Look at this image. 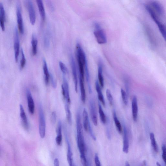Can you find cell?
Listing matches in <instances>:
<instances>
[{
	"mask_svg": "<svg viewBox=\"0 0 166 166\" xmlns=\"http://www.w3.org/2000/svg\"><path fill=\"white\" fill-rule=\"evenodd\" d=\"M20 111L22 125L24 128L27 130L29 128L28 120L24 107L21 104L20 105Z\"/></svg>",
	"mask_w": 166,
	"mask_h": 166,
	"instance_id": "9a60e30c",
	"label": "cell"
},
{
	"mask_svg": "<svg viewBox=\"0 0 166 166\" xmlns=\"http://www.w3.org/2000/svg\"><path fill=\"white\" fill-rule=\"evenodd\" d=\"M16 15L18 29L20 32L23 34L24 32L23 20L19 1H18L16 3Z\"/></svg>",
	"mask_w": 166,
	"mask_h": 166,
	"instance_id": "8992f818",
	"label": "cell"
},
{
	"mask_svg": "<svg viewBox=\"0 0 166 166\" xmlns=\"http://www.w3.org/2000/svg\"><path fill=\"white\" fill-rule=\"evenodd\" d=\"M113 117L115 125L116 126L118 131L120 133H121L122 132V127L115 111H114L113 112Z\"/></svg>",
	"mask_w": 166,
	"mask_h": 166,
	"instance_id": "4316f807",
	"label": "cell"
},
{
	"mask_svg": "<svg viewBox=\"0 0 166 166\" xmlns=\"http://www.w3.org/2000/svg\"><path fill=\"white\" fill-rule=\"evenodd\" d=\"M65 110L66 117L70 125H71L72 123V114L69 104L67 103L65 105Z\"/></svg>",
	"mask_w": 166,
	"mask_h": 166,
	"instance_id": "f1b7e54d",
	"label": "cell"
},
{
	"mask_svg": "<svg viewBox=\"0 0 166 166\" xmlns=\"http://www.w3.org/2000/svg\"><path fill=\"white\" fill-rule=\"evenodd\" d=\"M14 49L16 61L17 62L20 51V41L18 29L14 28Z\"/></svg>",
	"mask_w": 166,
	"mask_h": 166,
	"instance_id": "5b68a950",
	"label": "cell"
},
{
	"mask_svg": "<svg viewBox=\"0 0 166 166\" xmlns=\"http://www.w3.org/2000/svg\"><path fill=\"white\" fill-rule=\"evenodd\" d=\"M125 166H131V165L128 162H126L125 163Z\"/></svg>",
	"mask_w": 166,
	"mask_h": 166,
	"instance_id": "60d3db41",
	"label": "cell"
},
{
	"mask_svg": "<svg viewBox=\"0 0 166 166\" xmlns=\"http://www.w3.org/2000/svg\"><path fill=\"white\" fill-rule=\"evenodd\" d=\"M79 77V81H80V91L81 94V99L83 103H85L86 102V91L85 89L84 80L81 77Z\"/></svg>",
	"mask_w": 166,
	"mask_h": 166,
	"instance_id": "603a6c76",
	"label": "cell"
},
{
	"mask_svg": "<svg viewBox=\"0 0 166 166\" xmlns=\"http://www.w3.org/2000/svg\"><path fill=\"white\" fill-rule=\"evenodd\" d=\"M36 2H37L41 18L43 20H45L46 18V12L43 1L41 0H38Z\"/></svg>",
	"mask_w": 166,
	"mask_h": 166,
	"instance_id": "cb8c5ba5",
	"label": "cell"
},
{
	"mask_svg": "<svg viewBox=\"0 0 166 166\" xmlns=\"http://www.w3.org/2000/svg\"><path fill=\"white\" fill-rule=\"evenodd\" d=\"M50 78L53 87L54 88H56L57 86L56 82L52 74H50Z\"/></svg>",
	"mask_w": 166,
	"mask_h": 166,
	"instance_id": "d590c367",
	"label": "cell"
},
{
	"mask_svg": "<svg viewBox=\"0 0 166 166\" xmlns=\"http://www.w3.org/2000/svg\"><path fill=\"white\" fill-rule=\"evenodd\" d=\"M106 96L110 104L112 105L113 103V97L111 91L109 89H107L106 90Z\"/></svg>",
	"mask_w": 166,
	"mask_h": 166,
	"instance_id": "836d02e7",
	"label": "cell"
},
{
	"mask_svg": "<svg viewBox=\"0 0 166 166\" xmlns=\"http://www.w3.org/2000/svg\"><path fill=\"white\" fill-rule=\"evenodd\" d=\"M162 150L163 159L166 165V146L164 144L162 146Z\"/></svg>",
	"mask_w": 166,
	"mask_h": 166,
	"instance_id": "e575fe53",
	"label": "cell"
},
{
	"mask_svg": "<svg viewBox=\"0 0 166 166\" xmlns=\"http://www.w3.org/2000/svg\"><path fill=\"white\" fill-rule=\"evenodd\" d=\"M163 37L166 42V26L160 22L159 19L155 21Z\"/></svg>",
	"mask_w": 166,
	"mask_h": 166,
	"instance_id": "d4e9b609",
	"label": "cell"
},
{
	"mask_svg": "<svg viewBox=\"0 0 166 166\" xmlns=\"http://www.w3.org/2000/svg\"><path fill=\"white\" fill-rule=\"evenodd\" d=\"M5 11L3 4L2 3H0V24L3 31L5 30Z\"/></svg>",
	"mask_w": 166,
	"mask_h": 166,
	"instance_id": "d6986e66",
	"label": "cell"
},
{
	"mask_svg": "<svg viewBox=\"0 0 166 166\" xmlns=\"http://www.w3.org/2000/svg\"><path fill=\"white\" fill-rule=\"evenodd\" d=\"M21 59L20 61V69L22 70L25 67L26 63V60L25 56L22 48L21 49Z\"/></svg>",
	"mask_w": 166,
	"mask_h": 166,
	"instance_id": "4dcf8cb0",
	"label": "cell"
},
{
	"mask_svg": "<svg viewBox=\"0 0 166 166\" xmlns=\"http://www.w3.org/2000/svg\"><path fill=\"white\" fill-rule=\"evenodd\" d=\"M66 139L67 144L68 151L67 154V160L69 166H75L74 163L73 154L72 152L70 144L65 132Z\"/></svg>",
	"mask_w": 166,
	"mask_h": 166,
	"instance_id": "2e32d148",
	"label": "cell"
},
{
	"mask_svg": "<svg viewBox=\"0 0 166 166\" xmlns=\"http://www.w3.org/2000/svg\"><path fill=\"white\" fill-rule=\"evenodd\" d=\"M51 119L52 123L53 124H55L56 119V114L55 112H53L52 113Z\"/></svg>",
	"mask_w": 166,
	"mask_h": 166,
	"instance_id": "f35d334b",
	"label": "cell"
},
{
	"mask_svg": "<svg viewBox=\"0 0 166 166\" xmlns=\"http://www.w3.org/2000/svg\"><path fill=\"white\" fill-rule=\"evenodd\" d=\"M54 166H60L59 161L57 158H56L54 160Z\"/></svg>",
	"mask_w": 166,
	"mask_h": 166,
	"instance_id": "ab89813d",
	"label": "cell"
},
{
	"mask_svg": "<svg viewBox=\"0 0 166 166\" xmlns=\"http://www.w3.org/2000/svg\"><path fill=\"white\" fill-rule=\"evenodd\" d=\"M103 64L101 61H100L98 65V78L99 83L102 88L104 86V79L103 75Z\"/></svg>",
	"mask_w": 166,
	"mask_h": 166,
	"instance_id": "ac0fdd59",
	"label": "cell"
},
{
	"mask_svg": "<svg viewBox=\"0 0 166 166\" xmlns=\"http://www.w3.org/2000/svg\"><path fill=\"white\" fill-rule=\"evenodd\" d=\"M39 134L41 138H45L46 132V122L44 110L41 104L39 105Z\"/></svg>",
	"mask_w": 166,
	"mask_h": 166,
	"instance_id": "3957f363",
	"label": "cell"
},
{
	"mask_svg": "<svg viewBox=\"0 0 166 166\" xmlns=\"http://www.w3.org/2000/svg\"><path fill=\"white\" fill-rule=\"evenodd\" d=\"M129 148V142L128 132L127 128L125 125L123 126V152L127 154L128 153Z\"/></svg>",
	"mask_w": 166,
	"mask_h": 166,
	"instance_id": "5bb4252c",
	"label": "cell"
},
{
	"mask_svg": "<svg viewBox=\"0 0 166 166\" xmlns=\"http://www.w3.org/2000/svg\"><path fill=\"white\" fill-rule=\"evenodd\" d=\"M31 44L32 52L33 55L37 54L38 52V40L34 34H33L32 38Z\"/></svg>",
	"mask_w": 166,
	"mask_h": 166,
	"instance_id": "484cf974",
	"label": "cell"
},
{
	"mask_svg": "<svg viewBox=\"0 0 166 166\" xmlns=\"http://www.w3.org/2000/svg\"><path fill=\"white\" fill-rule=\"evenodd\" d=\"M63 84L61 85V89L65 94L64 99L66 101V102L69 104L71 102L70 97L69 85L66 78L64 75L63 77Z\"/></svg>",
	"mask_w": 166,
	"mask_h": 166,
	"instance_id": "8fae6325",
	"label": "cell"
},
{
	"mask_svg": "<svg viewBox=\"0 0 166 166\" xmlns=\"http://www.w3.org/2000/svg\"><path fill=\"white\" fill-rule=\"evenodd\" d=\"M95 86L96 90L98 93V98L102 105L105 106V104L104 96L99 83L97 81L96 82Z\"/></svg>",
	"mask_w": 166,
	"mask_h": 166,
	"instance_id": "7402d4cb",
	"label": "cell"
},
{
	"mask_svg": "<svg viewBox=\"0 0 166 166\" xmlns=\"http://www.w3.org/2000/svg\"><path fill=\"white\" fill-rule=\"evenodd\" d=\"M59 65L60 69L63 74L65 75L68 74L69 73V71L66 65L61 61L59 62Z\"/></svg>",
	"mask_w": 166,
	"mask_h": 166,
	"instance_id": "1f68e13d",
	"label": "cell"
},
{
	"mask_svg": "<svg viewBox=\"0 0 166 166\" xmlns=\"http://www.w3.org/2000/svg\"><path fill=\"white\" fill-rule=\"evenodd\" d=\"M132 110L133 120L134 121H136L138 118V107L137 99L135 96L133 97L132 100Z\"/></svg>",
	"mask_w": 166,
	"mask_h": 166,
	"instance_id": "4fadbf2b",
	"label": "cell"
},
{
	"mask_svg": "<svg viewBox=\"0 0 166 166\" xmlns=\"http://www.w3.org/2000/svg\"><path fill=\"white\" fill-rule=\"evenodd\" d=\"M90 110L91 116L93 123L96 126L98 125L96 106L94 100L91 99L89 101Z\"/></svg>",
	"mask_w": 166,
	"mask_h": 166,
	"instance_id": "ba28073f",
	"label": "cell"
},
{
	"mask_svg": "<svg viewBox=\"0 0 166 166\" xmlns=\"http://www.w3.org/2000/svg\"><path fill=\"white\" fill-rule=\"evenodd\" d=\"M150 137L151 146L155 152L157 153L159 150L158 147L154 133L151 132L150 134Z\"/></svg>",
	"mask_w": 166,
	"mask_h": 166,
	"instance_id": "83f0119b",
	"label": "cell"
},
{
	"mask_svg": "<svg viewBox=\"0 0 166 166\" xmlns=\"http://www.w3.org/2000/svg\"><path fill=\"white\" fill-rule=\"evenodd\" d=\"M28 107L29 112L31 114H33L35 111V104L31 91L29 89L26 90Z\"/></svg>",
	"mask_w": 166,
	"mask_h": 166,
	"instance_id": "9c48e42d",
	"label": "cell"
},
{
	"mask_svg": "<svg viewBox=\"0 0 166 166\" xmlns=\"http://www.w3.org/2000/svg\"><path fill=\"white\" fill-rule=\"evenodd\" d=\"M70 59L72 73H73V76L75 89L76 92H78V81L76 64L74 57L73 56H71Z\"/></svg>",
	"mask_w": 166,
	"mask_h": 166,
	"instance_id": "30bf717a",
	"label": "cell"
},
{
	"mask_svg": "<svg viewBox=\"0 0 166 166\" xmlns=\"http://www.w3.org/2000/svg\"><path fill=\"white\" fill-rule=\"evenodd\" d=\"M122 98L124 104L127 105L128 103V97L127 92L122 89H121Z\"/></svg>",
	"mask_w": 166,
	"mask_h": 166,
	"instance_id": "d6a6232c",
	"label": "cell"
},
{
	"mask_svg": "<svg viewBox=\"0 0 166 166\" xmlns=\"http://www.w3.org/2000/svg\"><path fill=\"white\" fill-rule=\"evenodd\" d=\"M95 161L96 166H102L98 155L96 154L95 156Z\"/></svg>",
	"mask_w": 166,
	"mask_h": 166,
	"instance_id": "74e56055",
	"label": "cell"
},
{
	"mask_svg": "<svg viewBox=\"0 0 166 166\" xmlns=\"http://www.w3.org/2000/svg\"><path fill=\"white\" fill-rule=\"evenodd\" d=\"M95 26L96 30L94 32L93 34L97 42L99 44H105L107 42V38L105 31L98 24H95Z\"/></svg>",
	"mask_w": 166,
	"mask_h": 166,
	"instance_id": "277c9868",
	"label": "cell"
},
{
	"mask_svg": "<svg viewBox=\"0 0 166 166\" xmlns=\"http://www.w3.org/2000/svg\"><path fill=\"white\" fill-rule=\"evenodd\" d=\"M27 8L31 24L34 25L36 21V14L33 3L30 0L26 1Z\"/></svg>",
	"mask_w": 166,
	"mask_h": 166,
	"instance_id": "52a82bcc",
	"label": "cell"
},
{
	"mask_svg": "<svg viewBox=\"0 0 166 166\" xmlns=\"http://www.w3.org/2000/svg\"><path fill=\"white\" fill-rule=\"evenodd\" d=\"M56 132V142L58 146H60L62 141V123L61 120H59L58 123Z\"/></svg>",
	"mask_w": 166,
	"mask_h": 166,
	"instance_id": "e0dca14e",
	"label": "cell"
},
{
	"mask_svg": "<svg viewBox=\"0 0 166 166\" xmlns=\"http://www.w3.org/2000/svg\"><path fill=\"white\" fill-rule=\"evenodd\" d=\"M150 6L156 12L159 16H163L164 13V7L160 3L157 1H152L149 4Z\"/></svg>",
	"mask_w": 166,
	"mask_h": 166,
	"instance_id": "7c38bea8",
	"label": "cell"
},
{
	"mask_svg": "<svg viewBox=\"0 0 166 166\" xmlns=\"http://www.w3.org/2000/svg\"><path fill=\"white\" fill-rule=\"evenodd\" d=\"M88 131L90 133V134L91 136L92 137V138L93 139V140H94L95 141H96V137L92 131V129L90 123V124L89 126Z\"/></svg>",
	"mask_w": 166,
	"mask_h": 166,
	"instance_id": "8d00e7d4",
	"label": "cell"
},
{
	"mask_svg": "<svg viewBox=\"0 0 166 166\" xmlns=\"http://www.w3.org/2000/svg\"><path fill=\"white\" fill-rule=\"evenodd\" d=\"M76 55L79 70V76L84 80V70L86 65L88 64L84 51L79 43H77L76 47Z\"/></svg>",
	"mask_w": 166,
	"mask_h": 166,
	"instance_id": "7a4b0ae2",
	"label": "cell"
},
{
	"mask_svg": "<svg viewBox=\"0 0 166 166\" xmlns=\"http://www.w3.org/2000/svg\"><path fill=\"white\" fill-rule=\"evenodd\" d=\"M156 165L157 166H162L158 162H157Z\"/></svg>",
	"mask_w": 166,
	"mask_h": 166,
	"instance_id": "b9f144b4",
	"label": "cell"
},
{
	"mask_svg": "<svg viewBox=\"0 0 166 166\" xmlns=\"http://www.w3.org/2000/svg\"><path fill=\"white\" fill-rule=\"evenodd\" d=\"M43 70L45 77V82L47 85L49 82L50 74L49 73L47 63L46 60L44 59L43 60Z\"/></svg>",
	"mask_w": 166,
	"mask_h": 166,
	"instance_id": "44dd1931",
	"label": "cell"
},
{
	"mask_svg": "<svg viewBox=\"0 0 166 166\" xmlns=\"http://www.w3.org/2000/svg\"><path fill=\"white\" fill-rule=\"evenodd\" d=\"M76 128L78 147L80 154L81 163L83 166H87L88 162L86 156V148L81 121L80 113L77 114L76 116Z\"/></svg>",
	"mask_w": 166,
	"mask_h": 166,
	"instance_id": "6da1fadb",
	"label": "cell"
},
{
	"mask_svg": "<svg viewBox=\"0 0 166 166\" xmlns=\"http://www.w3.org/2000/svg\"><path fill=\"white\" fill-rule=\"evenodd\" d=\"M98 105L99 113L101 120L103 124H105L107 121L105 115L102 109V107L100 103H99Z\"/></svg>",
	"mask_w": 166,
	"mask_h": 166,
	"instance_id": "f546056e",
	"label": "cell"
},
{
	"mask_svg": "<svg viewBox=\"0 0 166 166\" xmlns=\"http://www.w3.org/2000/svg\"><path fill=\"white\" fill-rule=\"evenodd\" d=\"M83 126L84 129L86 131L88 132L89 126L90 123L89 119L87 112V111L86 109L85 108L84 109L83 111Z\"/></svg>",
	"mask_w": 166,
	"mask_h": 166,
	"instance_id": "ffe728a7",
	"label": "cell"
}]
</instances>
